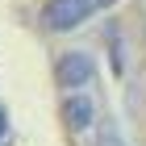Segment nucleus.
Segmentation results:
<instances>
[{
    "mask_svg": "<svg viewBox=\"0 0 146 146\" xmlns=\"http://www.w3.org/2000/svg\"><path fill=\"white\" fill-rule=\"evenodd\" d=\"M117 0H46L42 9V25L50 29V34H67V29H75V25L92 21L96 13L113 9Z\"/></svg>",
    "mask_w": 146,
    "mask_h": 146,
    "instance_id": "nucleus-1",
    "label": "nucleus"
},
{
    "mask_svg": "<svg viewBox=\"0 0 146 146\" xmlns=\"http://www.w3.org/2000/svg\"><path fill=\"white\" fill-rule=\"evenodd\" d=\"M58 88H84V84H92V75H96V63H92L88 50H67V54L58 58Z\"/></svg>",
    "mask_w": 146,
    "mask_h": 146,
    "instance_id": "nucleus-2",
    "label": "nucleus"
},
{
    "mask_svg": "<svg viewBox=\"0 0 146 146\" xmlns=\"http://www.w3.org/2000/svg\"><path fill=\"white\" fill-rule=\"evenodd\" d=\"M0 134H4V109H0Z\"/></svg>",
    "mask_w": 146,
    "mask_h": 146,
    "instance_id": "nucleus-4",
    "label": "nucleus"
},
{
    "mask_svg": "<svg viewBox=\"0 0 146 146\" xmlns=\"http://www.w3.org/2000/svg\"><path fill=\"white\" fill-rule=\"evenodd\" d=\"M63 121H67L71 134H84L96 125V100L92 96H67L63 100Z\"/></svg>",
    "mask_w": 146,
    "mask_h": 146,
    "instance_id": "nucleus-3",
    "label": "nucleus"
}]
</instances>
